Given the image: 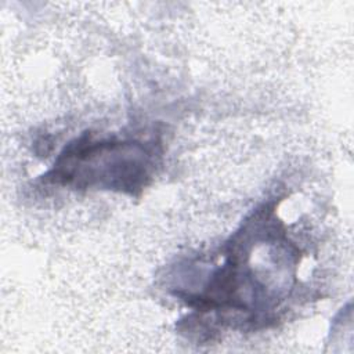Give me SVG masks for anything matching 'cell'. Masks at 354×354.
Here are the masks:
<instances>
[{
    "instance_id": "1",
    "label": "cell",
    "mask_w": 354,
    "mask_h": 354,
    "mask_svg": "<svg viewBox=\"0 0 354 354\" xmlns=\"http://www.w3.org/2000/svg\"><path fill=\"white\" fill-rule=\"evenodd\" d=\"M153 155L138 141H91L84 134L64 149L47 177L61 184L136 194L149 180Z\"/></svg>"
}]
</instances>
